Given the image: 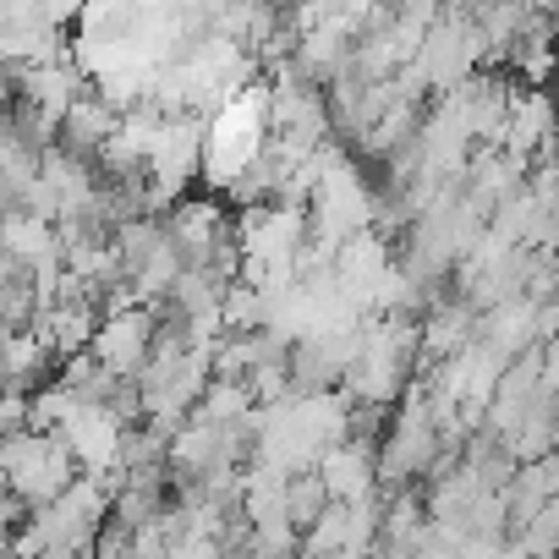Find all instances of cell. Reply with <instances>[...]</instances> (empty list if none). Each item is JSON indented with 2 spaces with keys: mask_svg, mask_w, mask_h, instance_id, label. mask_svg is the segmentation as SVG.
I'll list each match as a JSON object with an SVG mask.
<instances>
[{
  "mask_svg": "<svg viewBox=\"0 0 559 559\" xmlns=\"http://www.w3.org/2000/svg\"><path fill=\"white\" fill-rule=\"evenodd\" d=\"M433 466H439V428H433L423 395H412V401L395 412L384 444L373 450V477H379V483H406V477H423V472H433Z\"/></svg>",
  "mask_w": 559,
  "mask_h": 559,
  "instance_id": "1",
  "label": "cell"
},
{
  "mask_svg": "<svg viewBox=\"0 0 559 559\" xmlns=\"http://www.w3.org/2000/svg\"><path fill=\"white\" fill-rule=\"evenodd\" d=\"M148 341H154V313L132 308V313H116V319H99L94 341H88V357L94 368H105L110 379H138L143 362H148Z\"/></svg>",
  "mask_w": 559,
  "mask_h": 559,
  "instance_id": "2",
  "label": "cell"
},
{
  "mask_svg": "<svg viewBox=\"0 0 559 559\" xmlns=\"http://www.w3.org/2000/svg\"><path fill=\"white\" fill-rule=\"evenodd\" d=\"M159 230H165V241L176 247L181 269H203V263L214 258V247L230 241L225 209L209 203V198H181V203H170V219H165Z\"/></svg>",
  "mask_w": 559,
  "mask_h": 559,
  "instance_id": "3",
  "label": "cell"
},
{
  "mask_svg": "<svg viewBox=\"0 0 559 559\" xmlns=\"http://www.w3.org/2000/svg\"><path fill=\"white\" fill-rule=\"evenodd\" d=\"M313 477L324 483L330 504H357V499H373V493H379V477H373V444H368V439L330 444V450L313 461Z\"/></svg>",
  "mask_w": 559,
  "mask_h": 559,
  "instance_id": "4",
  "label": "cell"
},
{
  "mask_svg": "<svg viewBox=\"0 0 559 559\" xmlns=\"http://www.w3.org/2000/svg\"><path fill=\"white\" fill-rule=\"evenodd\" d=\"M483 346H488L493 357H504V362L537 352V302L504 297L499 308H488V313H483Z\"/></svg>",
  "mask_w": 559,
  "mask_h": 559,
  "instance_id": "5",
  "label": "cell"
},
{
  "mask_svg": "<svg viewBox=\"0 0 559 559\" xmlns=\"http://www.w3.org/2000/svg\"><path fill=\"white\" fill-rule=\"evenodd\" d=\"M0 258H12L17 269L61 263V247H56V225H45V219H28V214L7 209V214H0Z\"/></svg>",
  "mask_w": 559,
  "mask_h": 559,
  "instance_id": "6",
  "label": "cell"
},
{
  "mask_svg": "<svg viewBox=\"0 0 559 559\" xmlns=\"http://www.w3.org/2000/svg\"><path fill=\"white\" fill-rule=\"evenodd\" d=\"M472 308L466 302H444V308H428V319L417 324V352L428 362H450L466 341H472Z\"/></svg>",
  "mask_w": 559,
  "mask_h": 559,
  "instance_id": "7",
  "label": "cell"
},
{
  "mask_svg": "<svg viewBox=\"0 0 559 559\" xmlns=\"http://www.w3.org/2000/svg\"><path fill=\"white\" fill-rule=\"evenodd\" d=\"M72 406H78V395H72L61 379L39 384V390L28 395V433H56V428L72 417Z\"/></svg>",
  "mask_w": 559,
  "mask_h": 559,
  "instance_id": "8",
  "label": "cell"
},
{
  "mask_svg": "<svg viewBox=\"0 0 559 559\" xmlns=\"http://www.w3.org/2000/svg\"><path fill=\"white\" fill-rule=\"evenodd\" d=\"M324 504H330V493H324V483H319L313 472H297V477L286 483V521H292L297 537L324 515Z\"/></svg>",
  "mask_w": 559,
  "mask_h": 559,
  "instance_id": "9",
  "label": "cell"
},
{
  "mask_svg": "<svg viewBox=\"0 0 559 559\" xmlns=\"http://www.w3.org/2000/svg\"><path fill=\"white\" fill-rule=\"evenodd\" d=\"M219 330L225 335H258L263 330V297L247 292L241 280H236V286H225V297H219Z\"/></svg>",
  "mask_w": 559,
  "mask_h": 559,
  "instance_id": "10",
  "label": "cell"
},
{
  "mask_svg": "<svg viewBox=\"0 0 559 559\" xmlns=\"http://www.w3.org/2000/svg\"><path fill=\"white\" fill-rule=\"evenodd\" d=\"M165 559H225V548H219V537H203V532H181L170 548H165Z\"/></svg>",
  "mask_w": 559,
  "mask_h": 559,
  "instance_id": "11",
  "label": "cell"
},
{
  "mask_svg": "<svg viewBox=\"0 0 559 559\" xmlns=\"http://www.w3.org/2000/svg\"><path fill=\"white\" fill-rule=\"evenodd\" d=\"M23 515H28V510H23L12 493L0 499V554H7V543H12V532H17V521H23Z\"/></svg>",
  "mask_w": 559,
  "mask_h": 559,
  "instance_id": "12",
  "label": "cell"
},
{
  "mask_svg": "<svg viewBox=\"0 0 559 559\" xmlns=\"http://www.w3.org/2000/svg\"><path fill=\"white\" fill-rule=\"evenodd\" d=\"M225 559H247V554H241V548H236V554H225Z\"/></svg>",
  "mask_w": 559,
  "mask_h": 559,
  "instance_id": "13",
  "label": "cell"
},
{
  "mask_svg": "<svg viewBox=\"0 0 559 559\" xmlns=\"http://www.w3.org/2000/svg\"><path fill=\"white\" fill-rule=\"evenodd\" d=\"M0 559H7V554H0Z\"/></svg>",
  "mask_w": 559,
  "mask_h": 559,
  "instance_id": "14",
  "label": "cell"
}]
</instances>
